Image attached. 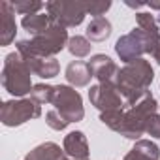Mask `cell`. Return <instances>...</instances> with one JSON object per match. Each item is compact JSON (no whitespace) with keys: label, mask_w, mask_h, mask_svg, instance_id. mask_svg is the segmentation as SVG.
I'll return each instance as SVG.
<instances>
[{"label":"cell","mask_w":160,"mask_h":160,"mask_svg":"<svg viewBox=\"0 0 160 160\" xmlns=\"http://www.w3.org/2000/svg\"><path fill=\"white\" fill-rule=\"evenodd\" d=\"M87 64L92 72V77L98 79V83H113L115 85V79H117V73L121 68L108 55H94V57H91V60Z\"/></svg>","instance_id":"obj_10"},{"label":"cell","mask_w":160,"mask_h":160,"mask_svg":"<svg viewBox=\"0 0 160 160\" xmlns=\"http://www.w3.org/2000/svg\"><path fill=\"white\" fill-rule=\"evenodd\" d=\"M55 91H57V87H53V85L38 83V85H34V87H32L30 98H32V100H36L40 106H43V104H53Z\"/></svg>","instance_id":"obj_20"},{"label":"cell","mask_w":160,"mask_h":160,"mask_svg":"<svg viewBox=\"0 0 160 160\" xmlns=\"http://www.w3.org/2000/svg\"><path fill=\"white\" fill-rule=\"evenodd\" d=\"M152 79H154V70L151 62L145 58H138L130 64H124L119 70L115 87L124 100V109L136 106L151 92L149 87L152 83Z\"/></svg>","instance_id":"obj_1"},{"label":"cell","mask_w":160,"mask_h":160,"mask_svg":"<svg viewBox=\"0 0 160 160\" xmlns=\"http://www.w3.org/2000/svg\"><path fill=\"white\" fill-rule=\"evenodd\" d=\"M62 149H64L66 156L75 158V160H85V158H89V152H91L87 136L81 130L70 132L62 141Z\"/></svg>","instance_id":"obj_12"},{"label":"cell","mask_w":160,"mask_h":160,"mask_svg":"<svg viewBox=\"0 0 160 160\" xmlns=\"http://www.w3.org/2000/svg\"><path fill=\"white\" fill-rule=\"evenodd\" d=\"M13 4V10H15V13H21V15H25V17H28V15H36V13H40V10L42 8H45V4L43 2H38V0H17V2H12Z\"/></svg>","instance_id":"obj_22"},{"label":"cell","mask_w":160,"mask_h":160,"mask_svg":"<svg viewBox=\"0 0 160 160\" xmlns=\"http://www.w3.org/2000/svg\"><path fill=\"white\" fill-rule=\"evenodd\" d=\"M158 158H160V147L151 139H139L124 154L122 160H158Z\"/></svg>","instance_id":"obj_14"},{"label":"cell","mask_w":160,"mask_h":160,"mask_svg":"<svg viewBox=\"0 0 160 160\" xmlns=\"http://www.w3.org/2000/svg\"><path fill=\"white\" fill-rule=\"evenodd\" d=\"M66 81L75 89V87H87L91 83V79H92V72L89 68L87 62L83 60H72L68 66H66Z\"/></svg>","instance_id":"obj_13"},{"label":"cell","mask_w":160,"mask_h":160,"mask_svg":"<svg viewBox=\"0 0 160 160\" xmlns=\"http://www.w3.org/2000/svg\"><path fill=\"white\" fill-rule=\"evenodd\" d=\"M154 60H156V64L160 66V34H154L152 36V43H151V53H149Z\"/></svg>","instance_id":"obj_27"},{"label":"cell","mask_w":160,"mask_h":160,"mask_svg":"<svg viewBox=\"0 0 160 160\" xmlns=\"http://www.w3.org/2000/svg\"><path fill=\"white\" fill-rule=\"evenodd\" d=\"M42 117V106L32 98H17L6 100L0 106V121L8 128L21 126L32 119Z\"/></svg>","instance_id":"obj_5"},{"label":"cell","mask_w":160,"mask_h":160,"mask_svg":"<svg viewBox=\"0 0 160 160\" xmlns=\"http://www.w3.org/2000/svg\"><path fill=\"white\" fill-rule=\"evenodd\" d=\"M147 8L160 12V0H151V2H147Z\"/></svg>","instance_id":"obj_28"},{"label":"cell","mask_w":160,"mask_h":160,"mask_svg":"<svg viewBox=\"0 0 160 160\" xmlns=\"http://www.w3.org/2000/svg\"><path fill=\"white\" fill-rule=\"evenodd\" d=\"M21 25H23V28H25L28 34H32V36H38V34L45 32V30H47V28H49L53 23H51V17H49L47 13H36V15L23 17Z\"/></svg>","instance_id":"obj_18"},{"label":"cell","mask_w":160,"mask_h":160,"mask_svg":"<svg viewBox=\"0 0 160 160\" xmlns=\"http://www.w3.org/2000/svg\"><path fill=\"white\" fill-rule=\"evenodd\" d=\"M89 100L96 109H100V113L124 109V100H122L121 92L117 91V87L113 83H96V85H92L89 89Z\"/></svg>","instance_id":"obj_9"},{"label":"cell","mask_w":160,"mask_h":160,"mask_svg":"<svg viewBox=\"0 0 160 160\" xmlns=\"http://www.w3.org/2000/svg\"><path fill=\"white\" fill-rule=\"evenodd\" d=\"M55 109L68 121V122H79L85 117L83 98L73 87L70 85H57L55 98H53Z\"/></svg>","instance_id":"obj_8"},{"label":"cell","mask_w":160,"mask_h":160,"mask_svg":"<svg viewBox=\"0 0 160 160\" xmlns=\"http://www.w3.org/2000/svg\"><path fill=\"white\" fill-rule=\"evenodd\" d=\"M45 122H47V126L49 128H53V130H57V132H60V130H64L70 122L57 111V109H49L47 113H45Z\"/></svg>","instance_id":"obj_24"},{"label":"cell","mask_w":160,"mask_h":160,"mask_svg":"<svg viewBox=\"0 0 160 160\" xmlns=\"http://www.w3.org/2000/svg\"><path fill=\"white\" fill-rule=\"evenodd\" d=\"M30 72L42 79H53L60 72V62L57 58H25Z\"/></svg>","instance_id":"obj_16"},{"label":"cell","mask_w":160,"mask_h":160,"mask_svg":"<svg viewBox=\"0 0 160 160\" xmlns=\"http://www.w3.org/2000/svg\"><path fill=\"white\" fill-rule=\"evenodd\" d=\"M23 160H70V156H66L64 149H60V145L53 143V141H45L40 143L38 147H34Z\"/></svg>","instance_id":"obj_15"},{"label":"cell","mask_w":160,"mask_h":160,"mask_svg":"<svg viewBox=\"0 0 160 160\" xmlns=\"http://www.w3.org/2000/svg\"><path fill=\"white\" fill-rule=\"evenodd\" d=\"M111 8V2L109 0H102V2H87V13L94 17H104V13Z\"/></svg>","instance_id":"obj_25"},{"label":"cell","mask_w":160,"mask_h":160,"mask_svg":"<svg viewBox=\"0 0 160 160\" xmlns=\"http://www.w3.org/2000/svg\"><path fill=\"white\" fill-rule=\"evenodd\" d=\"M158 109V102L154 100V96L149 92L141 102H138L132 108L124 109V117H122V126L119 130L121 136H124L126 139H134L139 141L141 136L145 134V126L149 117H152Z\"/></svg>","instance_id":"obj_4"},{"label":"cell","mask_w":160,"mask_h":160,"mask_svg":"<svg viewBox=\"0 0 160 160\" xmlns=\"http://www.w3.org/2000/svg\"><path fill=\"white\" fill-rule=\"evenodd\" d=\"M45 12L51 17V23L60 25L64 28L79 27L87 15V2L79 0H55L45 4Z\"/></svg>","instance_id":"obj_7"},{"label":"cell","mask_w":160,"mask_h":160,"mask_svg":"<svg viewBox=\"0 0 160 160\" xmlns=\"http://www.w3.org/2000/svg\"><path fill=\"white\" fill-rule=\"evenodd\" d=\"M70 160H75V158H70ZM85 160H89V158H85Z\"/></svg>","instance_id":"obj_29"},{"label":"cell","mask_w":160,"mask_h":160,"mask_svg":"<svg viewBox=\"0 0 160 160\" xmlns=\"http://www.w3.org/2000/svg\"><path fill=\"white\" fill-rule=\"evenodd\" d=\"M136 23H138V28L145 30L147 34H158L160 32V23H158V17L149 13V12H139L136 13Z\"/></svg>","instance_id":"obj_21"},{"label":"cell","mask_w":160,"mask_h":160,"mask_svg":"<svg viewBox=\"0 0 160 160\" xmlns=\"http://www.w3.org/2000/svg\"><path fill=\"white\" fill-rule=\"evenodd\" d=\"M111 36V23L106 17H94L91 19V23L87 25L85 30V38L91 43H102Z\"/></svg>","instance_id":"obj_17"},{"label":"cell","mask_w":160,"mask_h":160,"mask_svg":"<svg viewBox=\"0 0 160 160\" xmlns=\"http://www.w3.org/2000/svg\"><path fill=\"white\" fill-rule=\"evenodd\" d=\"M30 68L27 60L17 53H10L4 58L2 66V87L15 98H25L27 94L32 92V81H30Z\"/></svg>","instance_id":"obj_3"},{"label":"cell","mask_w":160,"mask_h":160,"mask_svg":"<svg viewBox=\"0 0 160 160\" xmlns=\"http://www.w3.org/2000/svg\"><path fill=\"white\" fill-rule=\"evenodd\" d=\"M15 10L13 4L8 0L0 2V45L6 47L15 40V32H17V25H15Z\"/></svg>","instance_id":"obj_11"},{"label":"cell","mask_w":160,"mask_h":160,"mask_svg":"<svg viewBox=\"0 0 160 160\" xmlns=\"http://www.w3.org/2000/svg\"><path fill=\"white\" fill-rule=\"evenodd\" d=\"M152 36L154 34H147L141 28H132L128 34H124V36H121L117 40V43H115L117 57L124 64H130V62H134L138 58H143V55H149L151 53Z\"/></svg>","instance_id":"obj_6"},{"label":"cell","mask_w":160,"mask_h":160,"mask_svg":"<svg viewBox=\"0 0 160 160\" xmlns=\"http://www.w3.org/2000/svg\"><path fill=\"white\" fill-rule=\"evenodd\" d=\"M145 134L151 136V138L160 139V115L158 113H154L152 117H149L147 126H145Z\"/></svg>","instance_id":"obj_26"},{"label":"cell","mask_w":160,"mask_h":160,"mask_svg":"<svg viewBox=\"0 0 160 160\" xmlns=\"http://www.w3.org/2000/svg\"><path fill=\"white\" fill-rule=\"evenodd\" d=\"M122 117H124V109H115V111H104V113H100V121L108 128H111L113 132H117V134H119V130L122 126Z\"/></svg>","instance_id":"obj_23"},{"label":"cell","mask_w":160,"mask_h":160,"mask_svg":"<svg viewBox=\"0 0 160 160\" xmlns=\"http://www.w3.org/2000/svg\"><path fill=\"white\" fill-rule=\"evenodd\" d=\"M68 51H70V55H73L75 58H83V57H87L89 53H91V49H92V45H91V42L85 38V36H72L70 40H68Z\"/></svg>","instance_id":"obj_19"},{"label":"cell","mask_w":160,"mask_h":160,"mask_svg":"<svg viewBox=\"0 0 160 160\" xmlns=\"http://www.w3.org/2000/svg\"><path fill=\"white\" fill-rule=\"evenodd\" d=\"M68 30L60 25H51L45 32L32 36L30 40H19L15 51L23 58H55L68 45Z\"/></svg>","instance_id":"obj_2"}]
</instances>
